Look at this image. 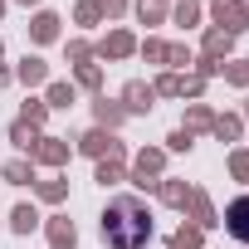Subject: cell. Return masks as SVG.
<instances>
[{"instance_id": "6da1fadb", "label": "cell", "mask_w": 249, "mask_h": 249, "mask_svg": "<svg viewBox=\"0 0 249 249\" xmlns=\"http://www.w3.org/2000/svg\"><path fill=\"white\" fill-rule=\"evenodd\" d=\"M103 230H107V239H112L117 249H137V244L152 234V220H147V210H142L132 196H122V200H112V205H107Z\"/></svg>"}, {"instance_id": "7a4b0ae2", "label": "cell", "mask_w": 249, "mask_h": 249, "mask_svg": "<svg viewBox=\"0 0 249 249\" xmlns=\"http://www.w3.org/2000/svg\"><path fill=\"white\" fill-rule=\"evenodd\" d=\"M230 234L249 239V196H239V200L230 205Z\"/></svg>"}]
</instances>
